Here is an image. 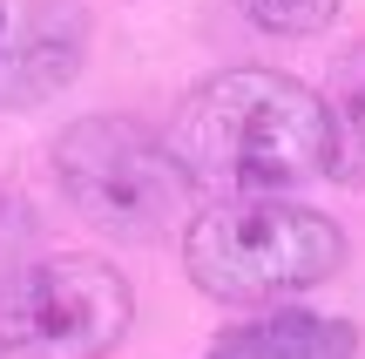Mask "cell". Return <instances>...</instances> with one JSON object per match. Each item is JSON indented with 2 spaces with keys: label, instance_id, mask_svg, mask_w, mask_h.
<instances>
[{
  "label": "cell",
  "instance_id": "6da1fadb",
  "mask_svg": "<svg viewBox=\"0 0 365 359\" xmlns=\"http://www.w3.org/2000/svg\"><path fill=\"white\" fill-rule=\"evenodd\" d=\"M170 149L203 190L277 197L304 176H331V108L277 68H223L176 102Z\"/></svg>",
  "mask_w": 365,
  "mask_h": 359
},
{
  "label": "cell",
  "instance_id": "7a4b0ae2",
  "mask_svg": "<svg viewBox=\"0 0 365 359\" xmlns=\"http://www.w3.org/2000/svg\"><path fill=\"white\" fill-rule=\"evenodd\" d=\"M345 265V231L298 197H217L182 231V271L217 305H277Z\"/></svg>",
  "mask_w": 365,
  "mask_h": 359
},
{
  "label": "cell",
  "instance_id": "3957f363",
  "mask_svg": "<svg viewBox=\"0 0 365 359\" xmlns=\"http://www.w3.org/2000/svg\"><path fill=\"white\" fill-rule=\"evenodd\" d=\"M54 183L61 197L108 238H163L190 231L196 176L182 170L170 136L129 116H81L54 136Z\"/></svg>",
  "mask_w": 365,
  "mask_h": 359
},
{
  "label": "cell",
  "instance_id": "277c9868",
  "mask_svg": "<svg viewBox=\"0 0 365 359\" xmlns=\"http://www.w3.org/2000/svg\"><path fill=\"white\" fill-rule=\"evenodd\" d=\"M135 319V292L108 258L61 251L0 271V359H108Z\"/></svg>",
  "mask_w": 365,
  "mask_h": 359
},
{
  "label": "cell",
  "instance_id": "5b68a950",
  "mask_svg": "<svg viewBox=\"0 0 365 359\" xmlns=\"http://www.w3.org/2000/svg\"><path fill=\"white\" fill-rule=\"evenodd\" d=\"M88 61V14L75 0H0V108H34Z\"/></svg>",
  "mask_w": 365,
  "mask_h": 359
},
{
  "label": "cell",
  "instance_id": "8992f818",
  "mask_svg": "<svg viewBox=\"0 0 365 359\" xmlns=\"http://www.w3.org/2000/svg\"><path fill=\"white\" fill-rule=\"evenodd\" d=\"M203 359H359V325L331 312H264L230 325Z\"/></svg>",
  "mask_w": 365,
  "mask_h": 359
},
{
  "label": "cell",
  "instance_id": "52a82bcc",
  "mask_svg": "<svg viewBox=\"0 0 365 359\" xmlns=\"http://www.w3.org/2000/svg\"><path fill=\"white\" fill-rule=\"evenodd\" d=\"M325 108H331V176L339 183H365V41H352L331 61Z\"/></svg>",
  "mask_w": 365,
  "mask_h": 359
},
{
  "label": "cell",
  "instance_id": "ba28073f",
  "mask_svg": "<svg viewBox=\"0 0 365 359\" xmlns=\"http://www.w3.org/2000/svg\"><path fill=\"white\" fill-rule=\"evenodd\" d=\"M237 7H244L250 27H264V34H318V27H331L339 0H237Z\"/></svg>",
  "mask_w": 365,
  "mask_h": 359
}]
</instances>
